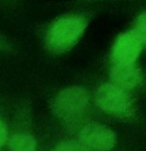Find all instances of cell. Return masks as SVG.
I'll return each mask as SVG.
<instances>
[{
    "mask_svg": "<svg viewBox=\"0 0 146 151\" xmlns=\"http://www.w3.org/2000/svg\"><path fill=\"white\" fill-rule=\"evenodd\" d=\"M89 14L84 12H72L62 14L48 26L45 42L49 51L64 53L74 47L89 24Z\"/></svg>",
    "mask_w": 146,
    "mask_h": 151,
    "instance_id": "1",
    "label": "cell"
},
{
    "mask_svg": "<svg viewBox=\"0 0 146 151\" xmlns=\"http://www.w3.org/2000/svg\"><path fill=\"white\" fill-rule=\"evenodd\" d=\"M96 103L104 112L121 118L133 116L132 99L126 90L113 85H103L96 93Z\"/></svg>",
    "mask_w": 146,
    "mask_h": 151,
    "instance_id": "2",
    "label": "cell"
},
{
    "mask_svg": "<svg viewBox=\"0 0 146 151\" xmlns=\"http://www.w3.org/2000/svg\"><path fill=\"white\" fill-rule=\"evenodd\" d=\"M89 95L80 86H71L61 91L54 100L53 110L62 118H69L80 114L87 106Z\"/></svg>",
    "mask_w": 146,
    "mask_h": 151,
    "instance_id": "3",
    "label": "cell"
},
{
    "mask_svg": "<svg viewBox=\"0 0 146 151\" xmlns=\"http://www.w3.org/2000/svg\"><path fill=\"white\" fill-rule=\"evenodd\" d=\"M80 143L86 151H110L117 143V136L105 125L90 124L81 130Z\"/></svg>",
    "mask_w": 146,
    "mask_h": 151,
    "instance_id": "4",
    "label": "cell"
},
{
    "mask_svg": "<svg viewBox=\"0 0 146 151\" xmlns=\"http://www.w3.org/2000/svg\"><path fill=\"white\" fill-rule=\"evenodd\" d=\"M143 48L142 44L131 29L122 32L117 37L111 47V61L113 65L136 63Z\"/></svg>",
    "mask_w": 146,
    "mask_h": 151,
    "instance_id": "5",
    "label": "cell"
},
{
    "mask_svg": "<svg viewBox=\"0 0 146 151\" xmlns=\"http://www.w3.org/2000/svg\"><path fill=\"white\" fill-rule=\"evenodd\" d=\"M111 78L113 85L124 89L130 90L141 86L143 75L141 68L136 64L113 65L111 70Z\"/></svg>",
    "mask_w": 146,
    "mask_h": 151,
    "instance_id": "6",
    "label": "cell"
},
{
    "mask_svg": "<svg viewBox=\"0 0 146 151\" xmlns=\"http://www.w3.org/2000/svg\"><path fill=\"white\" fill-rule=\"evenodd\" d=\"M37 141L33 136L26 132L14 134L9 141L11 151H35Z\"/></svg>",
    "mask_w": 146,
    "mask_h": 151,
    "instance_id": "7",
    "label": "cell"
},
{
    "mask_svg": "<svg viewBox=\"0 0 146 151\" xmlns=\"http://www.w3.org/2000/svg\"><path fill=\"white\" fill-rule=\"evenodd\" d=\"M131 30L139 38L143 47H146V10L138 14L134 18Z\"/></svg>",
    "mask_w": 146,
    "mask_h": 151,
    "instance_id": "8",
    "label": "cell"
},
{
    "mask_svg": "<svg viewBox=\"0 0 146 151\" xmlns=\"http://www.w3.org/2000/svg\"><path fill=\"white\" fill-rule=\"evenodd\" d=\"M53 151H86L85 148L79 142L64 141L57 145Z\"/></svg>",
    "mask_w": 146,
    "mask_h": 151,
    "instance_id": "9",
    "label": "cell"
},
{
    "mask_svg": "<svg viewBox=\"0 0 146 151\" xmlns=\"http://www.w3.org/2000/svg\"><path fill=\"white\" fill-rule=\"evenodd\" d=\"M7 139V128L5 124L0 121V147L3 146Z\"/></svg>",
    "mask_w": 146,
    "mask_h": 151,
    "instance_id": "10",
    "label": "cell"
},
{
    "mask_svg": "<svg viewBox=\"0 0 146 151\" xmlns=\"http://www.w3.org/2000/svg\"><path fill=\"white\" fill-rule=\"evenodd\" d=\"M83 1H95V0H83Z\"/></svg>",
    "mask_w": 146,
    "mask_h": 151,
    "instance_id": "11",
    "label": "cell"
}]
</instances>
